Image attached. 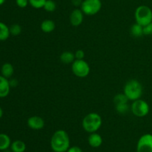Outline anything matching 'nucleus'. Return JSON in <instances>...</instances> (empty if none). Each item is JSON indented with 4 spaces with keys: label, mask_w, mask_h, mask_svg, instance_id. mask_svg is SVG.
<instances>
[{
    "label": "nucleus",
    "mask_w": 152,
    "mask_h": 152,
    "mask_svg": "<svg viewBox=\"0 0 152 152\" xmlns=\"http://www.w3.org/2000/svg\"><path fill=\"white\" fill-rule=\"evenodd\" d=\"M50 148L54 152H67L71 145L70 137L64 130H57L50 139Z\"/></svg>",
    "instance_id": "nucleus-1"
},
{
    "label": "nucleus",
    "mask_w": 152,
    "mask_h": 152,
    "mask_svg": "<svg viewBox=\"0 0 152 152\" xmlns=\"http://www.w3.org/2000/svg\"><path fill=\"white\" fill-rule=\"evenodd\" d=\"M143 89L139 80L136 79H131L128 80L123 88V93L127 96L129 101H136L140 99L142 95Z\"/></svg>",
    "instance_id": "nucleus-2"
},
{
    "label": "nucleus",
    "mask_w": 152,
    "mask_h": 152,
    "mask_svg": "<svg viewBox=\"0 0 152 152\" xmlns=\"http://www.w3.org/2000/svg\"><path fill=\"white\" fill-rule=\"evenodd\" d=\"M102 124V117L97 113L91 112L86 115L83 119V128L89 134L95 133L101 128Z\"/></svg>",
    "instance_id": "nucleus-3"
},
{
    "label": "nucleus",
    "mask_w": 152,
    "mask_h": 152,
    "mask_svg": "<svg viewBox=\"0 0 152 152\" xmlns=\"http://www.w3.org/2000/svg\"><path fill=\"white\" fill-rule=\"evenodd\" d=\"M134 18L137 23L145 26L152 22V10L147 5H140L135 10Z\"/></svg>",
    "instance_id": "nucleus-4"
},
{
    "label": "nucleus",
    "mask_w": 152,
    "mask_h": 152,
    "mask_svg": "<svg viewBox=\"0 0 152 152\" xmlns=\"http://www.w3.org/2000/svg\"><path fill=\"white\" fill-rule=\"evenodd\" d=\"M71 69L74 75L81 78L88 76L91 71L90 66L85 60H75L71 64Z\"/></svg>",
    "instance_id": "nucleus-5"
},
{
    "label": "nucleus",
    "mask_w": 152,
    "mask_h": 152,
    "mask_svg": "<svg viewBox=\"0 0 152 152\" xmlns=\"http://www.w3.org/2000/svg\"><path fill=\"white\" fill-rule=\"evenodd\" d=\"M102 8L101 0H83L80 9L83 13L88 16H93L100 11Z\"/></svg>",
    "instance_id": "nucleus-6"
},
{
    "label": "nucleus",
    "mask_w": 152,
    "mask_h": 152,
    "mask_svg": "<svg viewBox=\"0 0 152 152\" xmlns=\"http://www.w3.org/2000/svg\"><path fill=\"white\" fill-rule=\"evenodd\" d=\"M131 110L135 116L142 118L148 114L150 107L146 101L142 99H138L132 102Z\"/></svg>",
    "instance_id": "nucleus-7"
},
{
    "label": "nucleus",
    "mask_w": 152,
    "mask_h": 152,
    "mask_svg": "<svg viewBox=\"0 0 152 152\" xmlns=\"http://www.w3.org/2000/svg\"><path fill=\"white\" fill-rule=\"evenodd\" d=\"M137 152H152V134H145L140 137L137 144Z\"/></svg>",
    "instance_id": "nucleus-8"
},
{
    "label": "nucleus",
    "mask_w": 152,
    "mask_h": 152,
    "mask_svg": "<svg viewBox=\"0 0 152 152\" xmlns=\"http://www.w3.org/2000/svg\"><path fill=\"white\" fill-rule=\"evenodd\" d=\"M27 125L31 129L34 131H39L44 128L45 122L41 116H33L28 118L27 120Z\"/></svg>",
    "instance_id": "nucleus-9"
},
{
    "label": "nucleus",
    "mask_w": 152,
    "mask_h": 152,
    "mask_svg": "<svg viewBox=\"0 0 152 152\" xmlns=\"http://www.w3.org/2000/svg\"><path fill=\"white\" fill-rule=\"evenodd\" d=\"M83 19H84V13L81 9H74L70 15V22L74 27L80 26L83 23Z\"/></svg>",
    "instance_id": "nucleus-10"
},
{
    "label": "nucleus",
    "mask_w": 152,
    "mask_h": 152,
    "mask_svg": "<svg viewBox=\"0 0 152 152\" xmlns=\"http://www.w3.org/2000/svg\"><path fill=\"white\" fill-rule=\"evenodd\" d=\"M10 88L8 79L0 75V98L7 97L10 93Z\"/></svg>",
    "instance_id": "nucleus-11"
},
{
    "label": "nucleus",
    "mask_w": 152,
    "mask_h": 152,
    "mask_svg": "<svg viewBox=\"0 0 152 152\" xmlns=\"http://www.w3.org/2000/svg\"><path fill=\"white\" fill-rule=\"evenodd\" d=\"M88 142L91 147L96 148L102 145V138L100 134H97L96 132L92 133L89 135L88 138Z\"/></svg>",
    "instance_id": "nucleus-12"
},
{
    "label": "nucleus",
    "mask_w": 152,
    "mask_h": 152,
    "mask_svg": "<svg viewBox=\"0 0 152 152\" xmlns=\"http://www.w3.org/2000/svg\"><path fill=\"white\" fill-rule=\"evenodd\" d=\"M55 28H56L55 22L51 19H45L42 22L41 25H40L41 30L46 34L51 33L52 31H54Z\"/></svg>",
    "instance_id": "nucleus-13"
},
{
    "label": "nucleus",
    "mask_w": 152,
    "mask_h": 152,
    "mask_svg": "<svg viewBox=\"0 0 152 152\" xmlns=\"http://www.w3.org/2000/svg\"><path fill=\"white\" fill-rule=\"evenodd\" d=\"M59 59H60V61L62 63L68 65V64H72L76 60V58L74 53L69 52V51H65V52H63L61 54Z\"/></svg>",
    "instance_id": "nucleus-14"
},
{
    "label": "nucleus",
    "mask_w": 152,
    "mask_h": 152,
    "mask_svg": "<svg viewBox=\"0 0 152 152\" xmlns=\"http://www.w3.org/2000/svg\"><path fill=\"white\" fill-rule=\"evenodd\" d=\"M1 73L3 77L6 78H10L14 73V68L10 63H4L1 68Z\"/></svg>",
    "instance_id": "nucleus-15"
},
{
    "label": "nucleus",
    "mask_w": 152,
    "mask_h": 152,
    "mask_svg": "<svg viewBox=\"0 0 152 152\" xmlns=\"http://www.w3.org/2000/svg\"><path fill=\"white\" fill-rule=\"evenodd\" d=\"M11 139L6 134H0V151L8 149L11 145Z\"/></svg>",
    "instance_id": "nucleus-16"
},
{
    "label": "nucleus",
    "mask_w": 152,
    "mask_h": 152,
    "mask_svg": "<svg viewBox=\"0 0 152 152\" xmlns=\"http://www.w3.org/2000/svg\"><path fill=\"white\" fill-rule=\"evenodd\" d=\"M10 150L13 152H25L26 145L22 140H15L10 145Z\"/></svg>",
    "instance_id": "nucleus-17"
},
{
    "label": "nucleus",
    "mask_w": 152,
    "mask_h": 152,
    "mask_svg": "<svg viewBox=\"0 0 152 152\" xmlns=\"http://www.w3.org/2000/svg\"><path fill=\"white\" fill-rule=\"evenodd\" d=\"M9 27L4 22H0V41H5L10 37Z\"/></svg>",
    "instance_id": "nucleus-18"
},
{
    "label": "nucleus",
    "mask_w": 152,
    "mask_h": 152,
    "mask_svg": "<svg viewBox=\"0 0 152 152\" xmlns=\"http://www.w3.org/2000/svg\"><path fill=\"white\" fill-rule=\"evenodd\" d=\"M130 32L132 35L134 37H140L144 35L143 33V26L140 25L138 23H134L132 25L130 28Z\"/></svg>",
    "instance_id": "nucleus-19"
},
{
    "label": "nucleus",
    "mask_w": 152,
    "mask_h": 152,
    "mask_svg": "<svg viewBox=\"0 0 152 152\" xmlns=\"http://www.w3.org/2000/svg\"><path fill=\"white\" fill-rule=\"evenodd\" d=\"M129 100L124 93H119L114 96V105L120 104H123V103H129Z\"/></svg>",
    "instance_id": "nucleus-20"
},
{
    "label": "nucleus",
    "mask_w": 152,
    "mask_h": 152,
    "mask_svg": "<svg viewBox=\"0 0 152 152\" xmlns=\"http://www.w3.org/2000/svg\"><path fill=\"white\" fill-rule=\"evenodd\" d=\"M131 109V107L129 106V103H123V104H120L115 105V110L120 114H125V113H128Z\"/></svg>",
    "instance_id": "nucleus-21"
},
{
    "label": "nucleus",
    "mask_w": 152,
    "mask_h": 152,
    "mask_svg": "<svg viewBox=\"0 0 152 152\" xmlns=\"http://www.w3.org/2000/svg\"><path fill=\"white\" fill-rule=\"evenodd\" d=\"M43 8L47 12H53L56 9V4L53 0H46Z\"/></svg>",
    "instance_id": "nucleus-22"
},
{
    "label": "nucleus",
    "mask_w": 152,
    "mask_h": 152,
    "mask_svg": "<svg viewBox=\"0 0 152 152\" xmlns=\"http://www.w3.org/2000/svg\"><path fill=\"white\" fill-rule=\"evenodd\" d=\"M10 29V34L12 36H18L22 33V26L19 24H13L9 27Z\"/></svg>",
    "instance_id": "nucleus-23"
},
{
    "label": "nucleus",
    "mask_w": 152,
    "mask_h": 152,
    "mask_svg": "<svg viewBox=\"0 0 152 152\" xmlns=\"http://www.w3.org/2000/svg\"><path fill=\"white\" fill-rule=\"evenodd\" d=\"M31 7L36 9L43 8L46 0H28Z\"/></svg>",
    "instance_id": "nucleus-24"
},
{
    "label": "nucleus",
    "mask_w": 152,
    "mask_h": 152,
    "mask_svg": "<svg viewBox=\"0 0 152 152\" xmlns=\"http://www.w3.org/2000/svg\"><path fill=\"white\" fill-rule=\"evenodd\" d=\"M16 5L21 8H25L29 4V1L28 0H16Z\"/></svg>",
    "instance_id": "nucleus-25"
},
{
    "label": "nucleus",
    "mask_w": 152,
    "mask_h": 152,
    "mask_svg": "<svg viewBox=\"0 0 152 152\" xmlns=\"http://www.w3.org/2000/svg\"><path fill=\"white\" fill-rule=\"evenodd\" d=\"M74 55H75L76 60H84L85 52L82 49H78V50H77L75 52Z\"/></svg>",
    "instance_id": "nucleus-26"
},
{
    "label": "nucleus",
    "mask_w": 152,
    "mask_h": 152,
    "mask_svg": "<svg viewBox=\"0 0 152 152\" xmlns=\"http://www.w3.org/2000/svg\"><path fill=\"white\" fill-rule=\"evenodd\" d=\"M144 35H152V22L143 27Z\"/></svg>",
    "instance_id": "nucleus-27"
},
{
    "label": "nucleus",
    "mask_w": 152,
    "mask_h": 152,
    "mask_svg": "<svg viewBox=\"0 0 152 152\" xmlns=\"http://www.w3.org/2000/svg\"><path fill=\"white\" fill-rule=\"evenodd\" d=\"M67 152H83V150L79 146H71Z\"/></svg>",
    "instance_id": "nucleus-28"
},
{
    "label": "nucleus",
    "mask_w": 152,
    "mask_h": 152,
    "mask_svg": "<svg viewBox=\"0 0 152 152\" xmlns=\"http://www.w3.org/2000/svg\"><path fill=\"white\" fill-rule=\"evenodd\" d=\"M83 0H72L71 2L74 4L75 7H79V6L82 5V3H83Z\"/></svg>",
    "instance_id": "nucleus-29"
},
{
    "label": "nucleus",
    "mask_w": 152,
    "mask_h": 152,
    "mask_svg": "<svg viewBox=\"0 0 152 152\" xmlns=\"http://www.w3.org/2000/svg\"><path fill=\"white\" fill-rule=\"evenodd\" d=\"M9 83H10V87H14L18 84V80L16 79H11L9 80Z\"/></svg>",
    "instance_id": "nucleus-30"
},
{
    "label": "nucleus",
    "mask_w": 152,
    "mask_h": 152,
    "mask_svg": "<svg viewBox=\"0 0 152 152\" xmlns=\"http://www.w3.org/2000/svg\"><path fill=\"white\" fill-rule=\"evenodd\" d=\"M3 110H2V108H1V107H0V119H1V117H2V116H3Z\"/></svg>",
    "instance_id": "nucleus-31"
},
{
    "label": "nucleus",
    "mask_w": 152,
    "mask_h": 152,
    "mask_svg": "<svg viewBox=\"0 0 152 152\" xmlns=\"http://www.w3.org/2000/svg\"><path fill=\"white\" fill-rule=\"evenodd\" d=\"M4 1H5V0H0V6L2 5L4 3Z\"/></svg>",
    "instance_id": "nucleus-32"
},
{
    "label": "nucleus",
    "mask_w": 152,
    "mask_h": 152,
    "mask_svg": "<svg viewBox=\"0 0 152 152\" xmlns=\"http://www.w3.org/2000/svg\"><path fill=\"white\" fill-rule=\"evenodd\" d=\"M3 152H13L11 150H10V149H6V150H4V151H3Z\"/></svg>",
    "instance_id": "nucleus-33"
}]
</instances>
